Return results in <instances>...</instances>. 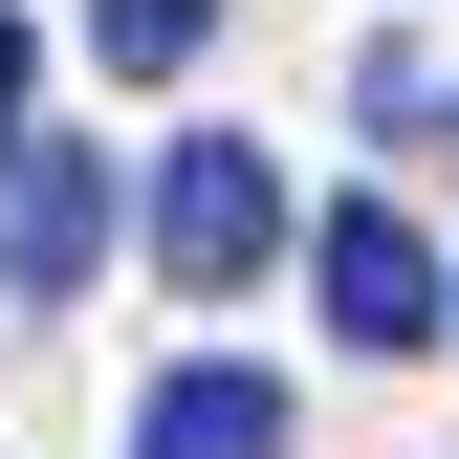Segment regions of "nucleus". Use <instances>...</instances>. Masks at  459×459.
<instances>
[{
    "label": "nucleus",
    "mask_w": 459,
    "mask_h": 459,
    "mask_svg": "<svg viewBox=\"0 0 459 459\" xmlns=\"http://www.w3.org/2000/svg\"><path fill=\"white\" fill-rule=\"evenodd\" d=\"M307 284H328V328H351V351H416V328H437V263H416V219H394V197H328Z\"/></svg>",
    "instance_id": "7ed1b4c3"
},
{
    "label": "nucleus",
    "mask_w": 459,
    "mask_h": 459,
    "mask_svg": "<svg viewBox=\"0 0 459 459\" xmlns=\"http://www.w3.org/2000/svg\"><path fill=\"white\" fill-rule=\"evenodd\" d=\"M132 459H284V372H153Z\"/></svg>",
    "instance_id": "20e7f679"
},
{
    "label": "nucleus",
    "mask_w": 459,
    "mask_h": 459,
    "mask_svg": "<svg viewBox=\"0 0 459 459\" xmlns=\"http://www.w3.org/2000/svg\"><path fill=\"white\" fill-rule=\"evenodd\" d=\"M22 88H44V44H22V22H0V109H22Z\"/></svg>",
    "instance_id": "423d86ee"
},
{
    "label": "nucleus",
    "mask_w": 459,
    "mask_h": 459,
    "mask_svg": "<svg viewBox=\"0 0 459 459\" xmlns=\"http://www.w3.org/2000/svg\"><path fill=\"white\" fill-rule=\"evenodd\" d=\"M88 263H109V153H88V132H22V153H0V284L66 307Z\"/></svg>",
    "instance_id": "f03ea898"
},
{
    "label": "nucleus",
    "mask_w": 459,
    "mask_h": 459,
    "mask_svg": "<svg viewBox=\"0 0 459 459\" xmlns=\"http://www.w3.org/2000/svg\"><path fill=\"white\" fill-rule=\"evenodd\" d=\"M263 241H284V176H263V132H176V176H153V263L197 284H263Z\"/></svg>",
    "instance_id": "f257e3e1"
},
{
    "label": "nucleus",
    "mask_w": 459,
    "mask_h": 459,
    "mask_svg": "<svg viewBox=\"0 0 459 459\" xmlns=\"http://www.w3.org/2000/svg\"><path fill=\"white\" fill-rule=\"evenodd\" d=\"M197 44H219V0H88V66H109V88H153V66H197Z\"/></svg>",
    "instance_id": "39448f33"
}]
</instances>
